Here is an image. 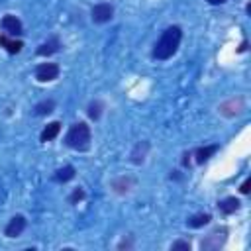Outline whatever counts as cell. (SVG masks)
<instances>
[{
  "mask_svg": "<svg viewBox=\"0 0 251 251\" xmlns=\"http://www.w3.org/2000/svg\"><path fill=\"white\" fill-rule=\"evenodd\" d=\"M181 39H183V30L179 26H169L163 32V35L159 37V41L155 43V47H153V57L159 59V61L171 59L177 53V49L181 45Z\"/></svg>",
  "mask_w": 251,
  "mask_h": 251,
  "instance_id": "1",
  "label": "cell"
},
{
  "mask_svg": "<svg viewBox=\"0 0 251 251\" xmlns=\"http://www.w3.org/2000/svg\"><path fill=\"white\" fill-rule=\"evenodd\" d=\"M65 143L75 151H86L90 147V128L84 122H77L69 128Z\"/></svg>",
  "mask_w": 251,
  "mask_h": 251,
  "instance_id": "2",
  "label": "cell"
},
{
  "mask_svg": "<svg viewBox=\"0 0 251 251\" xmlns=\"http://www.w3.org/2000/svg\"><path fill=\"white\" fill-rule=\"evenodd\" d=\"M59 77V65L55 63H41L35 71V79L39 83H51Z\"/></svg>",
  "mask_w": 251,
  "mask_h": 251,
  "instance_id": "3",
  "label": "cell"
},
{
  "mask_svg": "<svg viewBox=\"0 0 251 251\" xmlns=\"http://www.w3.org/2000/svg\"><path fill=\"white\" fill-rule=\"evenodd\" d=\"M90 16H92V22H94V24H106V22L112 20L114 8H112L110 4H96V6L92 8Z\"/></svg>",
  "mask_w": 251,
  "mask_h": 251,
  "instance_id": "4",
  "label": "cell"
},
{
  "mask_svg": "<svg viewBox=\"0 0 251 251\" xmlns=\"http://www.w3.org/2000/svg\"><path fill=\"white\" fill-rule=\"evenodd\" d=\"M226 239H228L226 230H222L220 235H218V232L216 234H210L206 239H202V243H200V249H202V251H216V249H220L226 243Z\"/></svg>",
  "mask_w": 251,
  "mask_h": 251,
  "instance_id": "5",
  "label": "cell"
},
{
  "mask_svg": "<svg viewBox=\"0 0 251 251\" xmlns=\"http://www.w3.org/2000/svg\"><path fill=\"white\" fill-rule=\"evenodd\" d=\"M26 218L24 216H14L10 222H8V226L4 228V235L6 237H18V235H22V232L26 230Z\"/></svg>",
  "mask_w": 251,
  "mask_h": 251,
  "instance_id": "6",
  "label": "cell"
},
{
  "mask_svg": "<svg viewBox=\"0 0 251 251\" xmlns=\"http://www.w3.org/2000/svg\"><path fill=\"white\" fill-rule=\"evenodd\" d=\"M0 26H2V32L6 35H20L22 33V22L16 16H12V14L4 16L2 22H0Z\"/></svg>",
  "mask_w": 251,
  "mask_h": 251,
  "instance_id": "7",
  "label": "cell"
},
{
  "mask_svg": "<svg viewBox=\"0 0 251 251\" xmlns=\"http://www.w3.org/2000/svg\"><path fill=\"white\" fill-rule=\"evenodd\" d=\"M59 47H61V41H59L57 37H51V39H47L45 43H41V45L37 47V55H41V57H49V55L57 53V51H59Z\"/></svg>",
  "mask_w": 251,
  "mask_h": 251,
  "instance_id": "8",
  "label": "cell"
},
{
  "mask_svg": "<svg viewBox=\"0 0 251 251\" xmlns=\"http://www.w3.org/2000/svg\"><path fill=\"white\" fill-rule=\"evenodd\" d=\"M0 47H4L10 55H16V53H20V51H22L24 43H22V41H18V39H10L6 33H2V35H0Z\"/></svg>",
  "mask_w": 251,
  "mask_h": 251,
  "instance_id": "9",
  "label": "cell"
},
{
  "mask_svg": "<svg viewBox=\"0 0 251 251\" xmlns=\"http://www.w3.org/2000/svg\"><path fill=\"white\" fill-rule=\"evenodd\" d=\"M218 145H206V147H198L196 151H194V157H196V163L198 165H202V163H206L216 151H218Z\"/></svg>",
  "mask_w": 251,
  "mask_h": 251,
  "instance_id": "10",
  "label": "cell"
},
{
  "mask_svg": "<svg viewBox=\"0 0 251 251\" xmlns=\"http://www.w3.org/2000/svg\"><path fill=\"white\" fill-rule=\"evenodd\" d=\"M218 208H220L222 214H234V212L239 210V200H237L235 196H228V198L220 200V202H218Z\"/></svg>",
  "mask_w": 251,
  "mask_h": 251,
  "instance_id": "11",
  "label": "cell"
},
{
  "mask_svg": "<svg viewBox=\"0 0 251 251\" xmlns=\"http://www.w3.org/2000/svg\"><path fill=\"white\" fill-rule=\"evenodd\" d=\"M59 132H61V124H59V122H51V124H47V126H45V130L41 132L39 139H41L43 143H47V141L55 139V137L59 135Z\"/></svg>",
  "mask_w": 251,
  "mask_h": 251,
  "instance_id": "12",
  "label": "cell"
},
{
  "mask_svg": "<svg viewBox=\"0 0 251 251\" xmlns=\"http://www.w3.org/2000/svg\"><path fill=\"white\" fill-rule=\"evenodd\" d=\"M147 149H149V143H147V141H141V143H137V145H135V149L132 151V161H134L135 165H141V163L145 161V153H147Z\"/></svg>",
  "mask_w": 251,
  "mask_h": 251,
  "instance_id": "13",
  "label": "cell"
},
{
  "mask_svg": "<svg viewBox=\"0 0 251 251\" xmlns=\"http://www.w3.org/2000/svg\"><path fill=\"white\" fill-rule=\"evenodd\" d=\"M53 108H55V102H53V100H41L39 104H35L33 114H35V116H47V114L53 112Z\"/></svg>",
  "mask_w": 251,
  "mask_h": 251,
  "instance_id": "14",
  "label": "cell"
},
{
  "mask_svg": "<svg viewBox=\"0 0 251 251\" xmlns=\"http://www.w3.org/2000/svg\"><path fill=\"white\" fill-rule=\"evenodd\" d=\"M210 220H212L210 214H196V216H192V218L186 220V226L188 228H202V226L210 224Z\"/></svg>",
  "mask_w": 251,
  "mask_h": 251,
  "instance_id": "15",
  "label": "cell"
},
{
  "mask_svg": "<svg viewBox=\"0 0 251 251\" xmlns=\"http://www.w3.org/2000/svg\"><path fill=\"white\" fill-rule=\"evenodd\" d=\"M71 179H75V167H71V165H67V167H63V169H59L55 173L57 183H69Z\"/></svg>",
  "mask_w": 251,
  "mask_h": 251,
  "instance_id": "16",
  "label": "cell"
},
{
  "mask_svg": "<svg viewBox=\"0 0 251 251\" xmlns=\"http://www.w3.org/2000/svg\"><path fill=\"white\" fill-rule=\"evenodd\" d=\"M132 184H134V179H126V177H122V179H118V181H114L112 183V186H114V190L116 192H120V194H124V192H128L130 188H132Z\"/></svg>",
  "mask_w": 251,
  "mask_h": 251,
  "instance_id": "17",
  "label": "cell"
},
{
  "mask_svg": "<svg viewBox=\"0 0 251 251\" xmlns=\"http://www.w3.org/2000/svg\"><path fill=\"white\" fill-rule=\"evenodd\" d=\"M100 114H102V102H90V106H88V116L92 118V120H98L100 118Z\"/></svg>",
  "mask_w": 251,
  "mask_h": 251,
  "instance_id": "18",
  "label": "cell"
},
{
  "mask_svg": "<svg viewBox=\"0 0 251 251\" xmlns=\"http://www.w3.org/2000/svg\"><path fill=\"white\" fill-rule=\"evenodd\" d=\"M83 198H84V190L83 188H75L73 194H71V198H69V202L71 204H77V202H81Z\"/></svg>",
  "mask_w": 251,
  "mask_h": 251,
  "instance_id": "19",
  "label": "cell"
},
{
  "mask_svg": "<svg viewBox=\"0 0 251 251\" xmlns=\"http://www.w3.org/2000/svg\"><path fill=\"white\" fill-rule=\"evenodd\" d=\"M171 249H173V251H190V243L179 239V241H175V243L171 245Z\"/></svg>",
  "mask_w": 251,
  "mask_h": 251,
  "instance_id": "20",
  "label": "cell"
},
{
  "mask_svg": "<svg viewBox=\"0 0 251 251\" xmlns=\"http://www.w3.org/2000/svg\"><path fill=\"white\" fill-rule=\"evenodd\" d=\"M249 186H251V179H245L243 184H241V188H239V192H241V194H249V190H251Z\"/></svg>",
  "mask_w": 251,
  "mask_h": 251,
  "instance_id": "21",
  "label": "cell"
},
{
  "mask_svg": "<svg viewBox=\"0 0 251 251\" xmlns=\"http://www.w3.org/2000/svg\"><path fill=\"white\" fill-rule=\"evenodd\" d=\"M118 247H120V249H124V247H132V241H126V239H124V241H122Z\"/></svg>",
  "mask_w": 251,
  "mask_h": 251,
  "instance_id": "22",
  "label": "cell"
},
{
  "mask_svg": "<svg viewBox=\"0 0 251 251\" xmlns=\"http://www.w3.org/2000/svg\"><path fill=\"white\" fill-rule=\"evenodd\" d=\"M210 4H224V2H228V0H208Z\"/></svg>",
  "mask_w": 251,
  "mask_h": 251,
  "instance_id": "23",
  "label": "cell"
},
{
  "mask_svg": "<svg viewBox=\"0 0 251 251\" xmlns=\"http://www.w3.org/2000/svg\"><path fill=\"white\" fill-rule=\"evenodd\" d=\"M245 49H247V41H243V43H241V47L237 49V51H239V53H243V51H245Z\"/></svg>",
  "mask_w": 251,
  "mask_h": 251,
  "instance_id": "24",
  "label": "cell"
}]
</instances>
